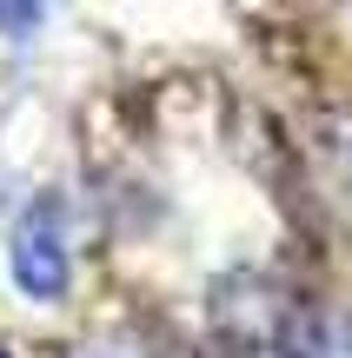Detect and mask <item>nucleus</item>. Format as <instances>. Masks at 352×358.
<instances>
[{
	"mask_svg": "<svg viewBox=\"0 0 352 358\" xmlns=\"http://www.w3.org/2000/svg\"><path fill=\"white\" fill-rule=\"evenodd\" d=\"M73 279V252H66V213L60 199H40L13 226V285L27 299H60Z\"/></svg>",
	"mask_w": 352,
	"mask_h": 358,
	"instance_id": "obj_1",
	"label": "nucleus"
},
{
	"mask_svg": "<svg viewBox=\"0 0 352 358\" xmlns=\"http://www.w3.org/2000/svg\"><path fill=\"white\" fill-rule=\"evenodd\" d=\"M273 358H352V319H306Z\"/></svg>",
	"mask_w": 352,
	"mask_h": 358,
	"instance_id": "obj_2",
	"label": "nucleus"
},
{
	"mask_svg": "<svg viewBox=\"0 0 352 358\" xmlns=\"http://www.w3.org/2000/svg\"><path fill=\"white\" fill-rule=\"evenodd\" d=\"M47 13V0H0V34H27Z\"/></svg>",
	"mask_w": 352,
	"mask_h": 358,
	"instance_id": "obj_3",
	"label": "nucleus"
},
{
	"mask_svg": "<svg viewBox=\"0 0 352 358\" xmlns=\"http://www.w3.org/2000/svg\"><path fill=\"white\" fill-rule=\"evenodd\" d=\"M0 358H7V352H0Z\"/></svg>",
	"mask_w": 352,
	"mask_h": 358,
	"instance_id": "obj_4",
	"label": "nucleus"
}]
</instances>
